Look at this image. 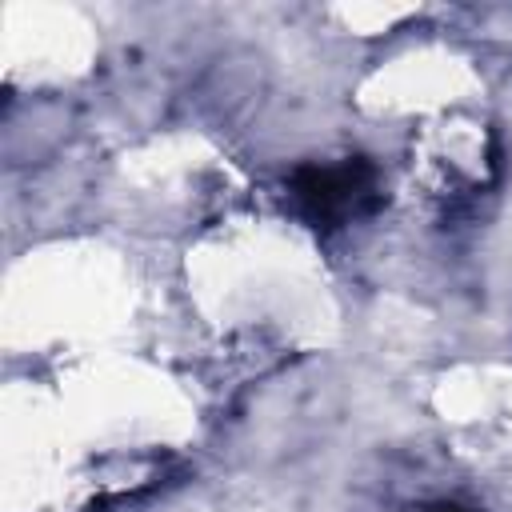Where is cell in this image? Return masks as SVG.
<instances>
[{
    "instance_id": "6da1fadb",
    "label": "cell",
    "mask_w": 512,
    "mask_h": 512,
    "mask_svg": "<svg viewBox=\"0 0 512 512\" xmlns=\"http://www.w3.org/2000/svg\"><path fill=\"white\" fill-rule=\"evenodd\" d=\"M292 208L320 232L344 228L368 216L380 204L376 164L364 156H348L340 164H304L288 180Z\"/></svg>"
},
{
    "instance_id": "7a4b0ae2",
    "label": "cell",
    "mask_w": 512,
    "mask_h": 512,
    "mask_svg": "<svg viewBox=\"0 0 512 512\" xmlns=\"http://www.w3.org/2000/svg\"><path fill=\"white\" fill-rule=\"evenodd\" d=\"M424 512H476V508L456 504V500H440V504H432V508H424Z\"/></svg>"
}]
</instances>
